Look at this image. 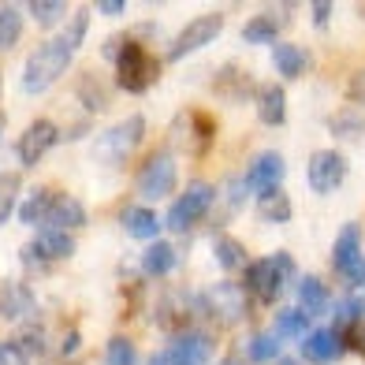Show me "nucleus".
<instances>
[{"mask_svg":"<svg viewBox=\"0 0 365 365\" xmlns=\"http://www.w3.org/2000/svg\"><path fill=\"white\" fill-rule=\"evenodd\" d=\"M71 56H75V48L60 34L41 41L23 63V93L38 97V93H45L48 86H53V82H60V75L71 68Z\"/></svg>","mask_w":365,"mask_h":365,"instance_id":"f257e3e1","label":"nucleus"},{"mask_svg":"<svg viewBox=\"0 0 365 365\" xmlns=\"http://www.w3.org/2000/svg\"><path fill=\"white\" fill-rule=\"evenodd\" d=\"M246 279V291L254 294V302H276L279 294H284V287L294 279V257L287 250H276L269 257H261V261H250V269L242 272Z\"/></svg>","mask_w":365,"mask_h":365,"instance_id":"f03ea898","label":"nucleus"},{"mask_svg":"<svg viewBox=\"0 0 365 365\" xmlns=\"http://www.w3.org/2000/svg\"><path fill=\"white\" fill-rule=\"evenodd\" d=\"M145 138V115H127V120L112 123L105 135L93 138V160L108 164V168H120L135 157V149Z\"/></svg>","mask_w":365,"mask_h":365,"instance_id":"7ed1b4c3","label":"nucleus"},{"mask_svg":"<svg viewBox=\"0 0 365 365\" xmlns=\"http://www.w3.org/2000/svg\"><path fill=\"white\" fill-rule=\"evenodd\" d=\"M202 306H205L209 321L242 324V321H250V313H254V294L246 291V284H239V279H220V284L202 291Z\"/></svg>","mask_w":365,"mask_h":365,"instance_id":"20e7f679","label":"nucleus"},{"mask_svg":"<svg viewBox=\"0 0 365 365\" xmlns=\"http://www.w3.org/2000/svg\"><path fill=\"white\" fill-rule=\"evenodd\" d=\"M160 68H164V60L149 53L142 41L130 38L123 56L115 60V86H120L123 93H145L160 78Z\"/></svg>","mask_w":365,"mask_h":365,"instance_id":"39448f33","label":"nucleus"},{"mask_svg":"<svg viewBox=\"0 0 365 365\" xmlns=\"http://www.w3.org/2000/svg\"><path fill=\"white\" fill-rule=\"evenodd\" d=\"M212 138H217V123L205 108H182L168 127V142L187 157H205Z\"/></svg>","mask_w":365,"mask_h":365,"instance_id":"423d86ee","label":"nucleus"},{"mask_svg":"<svg viewBox=\"0 0 365 365\" xmlns=\"http://www.w3.org/2000/svg\"><path fill=\"white\" fill-rule=\"evenodd\" d=\"M179 187V164L172 149H153L138 168V194L145 202H168Z\"/></svg>","mask_w":365,"mask_h":365,"instance_id":"0eeeda50","label":"nucleus"},{"mask_svg":"<svg viewBox=\"0 0 365 365\" xmlns=\"http://www.w3.org/2000/svg\"><path fill=\"white\" fill-rule=\"evenodd\" d=\"M212 205H217V187L205 182V179H194L190 187L172 202L168 217H164V227L168 231H190L194 224H202L209 217Z\"/></svg>","mask_w":365,"mask_h":365,"instance_id":"6e6552de","label":"nucleus"},{"mask_svg":"<svg viewBox=\"0 0 365 365\" xmlns=\"http://www.w3.org/2000/svg\"><path fill=\"white\" fill-rule=\"evenodd\" d=\"M224 34V15L220 11H209V15H197V19L190 23H182V30L172 38L168 45V53H164V60L168 63H179V60H187L190 53H197V48H205L212 45Z\"/></svg>","mask_w":365,"mask_h":365,"instance_id":"1a4fd4ad","label":"nucleus"},{"mask_svg":"<svg viewBox=\"0 0 365 365\" xmlns=\"http://www.w3.org/2000/svg\"><path fill=\"white\" fill-rule=\"evenodd\" d=\"M331 269L346 287H365V254H361V224H343L331 246Z\"/></svg>","mask_w":365,"mask_h":365,"instance_id":"9d476101","label":"nucleus"},{"mask_svg":"<svg viewBox=\"0 0 365 365\" xmlns=\"http://www.w3.org/2000/svg\"><path fill=\"white\" fill-rule=\"evenodd\" d=\"M346 172H351V164H346L343 153H336V149H317L306 164V182L313 194H331L343 187Z\"/></svg>","mask_w":365,"mask_h":365,"instance_id":"9b49d317","label":"nucleus"},{"mask_svg":"<svg viewBox=\"0 0 365 365\" xmlns=\"http://www.w3.org/2000/svg\"><path fill=\"white\" fill-rule=\"evenodd\" d=\"M0 321L15 328L38 321V298L23 279H0Z\"/></svg>","mask_w":365,"mask_h":365,"instance_id":"f8f14e48","label":"nucleus"},{"mask_svg":"<svg viewBox=\"0 0 365 365\" xmlns=\"http://www.w3.org/2000/svg\"><path fill=\"white\" fill-rule=\"evenodd\" d=\"M287 175V160L284 153H276V149H264V153H257L250 160V168H246V190H250L254 197H264V194H276L279 182H284Z\"/></svg>","mask_w":365,"mask_h":365,"instance_id":"ddd939ff","label":"nucleus"},{"mask_svg":"<svg viewBox=\"0 0 365 365\" xmlns=\"http://www.w3.org/2000/svg\"><path fill=\"white\" fill-rule=\"evenodd\" d=\"M60 127L53 123V120H34L19 138H15V157H19V164L23 168H34V164L48 153L53 145H60Z\"/></svg>","mask_w":365,"mask_h":365,"instance_id":"4468645a","label":"nucleus"},{"mask_svg":"<svg viewBox=\"0 0 365 365\" xmlns=\"http://www.w3.org/2000/svg\"><path fill=\"white\" fill-rule=\"evenodd\" d=\"M164 351L172 354L175 365H209L212 361V336L202 328H182V331H172V339Z\"/></svg>","mask_w":365,"mask_h":365,"instance_id":"2eb2a0df","label":"nucleus"},{"mask_svg":"<svg viewBox=\"0 0 365 365\" xmlns=\"http://www.w3.org/2000/svg\"><path fill=\"white\" fill-rule=\"evenodd\" d=\"M212 93L224 97L227 105H242L254 97V75L239 68V63H224V68L212 75Z\"/></svg>","mask_w":365,"mask_h":365,"instance_id":"dca6fc26","label":"nucleus"},{"mask_svg":"<svg viewBox=\"0 0 365 365\" xmlns=\"http://www.w3.org/2000/svg\"><path fill=\"white\" fill-rule=\"evenodd\" d=\"M343 354H346V343L331 328H313L302 339V361H309V365H331Z\"/></svg>","mask_w":365,"mask_h":365,"instance_id":"f3484780","label":"nucleus"},{"mask_svg":"<svg viewBox=\"0 0 365 365\" xmlns=\"http://www.w3.org/2000/svg\"><path fill=\"white\" fill-rule=\"evenodd\" d=\"M90 224V212H86V205L78 202V197H71V194H56V202H53V209H48V220L41 224V227H60V231H82Z\"/></svg>","mask_w":365,"mask_h":365,"instance_id":"a211bd4d","label":"nucleus"},{"mask_svg":"<svg viewBox=\"0 0 365 365\" xmlns=\"http://www.w3.org/2000/svg\"><path fill=\"white\" fill-rule=\"evenodd\" d=\"M120 227L127 231L130 239H153L157 242V235H160V217L149 205H123L120 209Z\"/></svg>","mask_w":365,"mask_h":365,"instance_id":"6ab92c4d","label":"nucleus"},{"mask_svg":"<svg viewBox=\"0 0 365 365\" xmlns=\"http://www.w3.org/2000/svg\"><path fill=\"white\" fill-rule=\"evenodd\" d=\"M30 246L53 264V261H68L75 254V239L68 235V231H60V227H38L34 231V239H30Z\"/></svg>","mask_w":365,"mask_h":365,"instance_id":"aec40b11","label":"nucleus"},{"mask_svg":"<svg viewBox=\"0 0 365 365\" xmlns=\"http://www.w3.org/2000/svg\"><path fill=\"white\" fill-rule=\"evenodd\" d=\"M298 309L309 321H321L328 313V284L321 276H298Z\"/></svg>","mask_w":365,"mask_h":365,"instance_id":"412c9836","label":"nucleus"},{"mask_svg":"<svg viewBox=\"0 0 365 365\" xmlns=\"http://www.w3.org/2000/svg\"><path fill=\"white\" fill-rule=\"evenodd\" d=\"M284 26H287V15L261 11V15H254V19H246L242 41H250V45H279V30Z\"/></svg>","mask_w":365,"mask_h":365,"instance_id":"4be33fe9","label":"nucleus"},{"mask_svg":"<svg viewBox=\"0 0 365 365\" xmlns=\"http://www.w3.org/2000/svg\"><path fill=\"white\" fill-rule=\"evenodd\" d=\"M309 63H313V56L306 53L302 45H294V41L272 45V68L284 75V78H302L309 71Z\"/></svg>","mask_w":365,"mask_h":365,"instance_id":"5701e85b","label":"nucleus"},{"mask_svg":"<svg viewBox=\"0 0 365 365\" xmlns=\"http://www.w3.org/2000/svg\"><path fill=\"white\" fill-rule=\"evenodd\" d=\"M239 361L246 365H264V361H276L279 358V339L272 331H246L242 343H239Z\"/></svg>","mask_w":365,"mask_h":365,"instance_id":"b1692460","label":"nucleus"},{"mask_svg":"<svg viewBox=\"0 0 365 365\" xmlns=\"http://www.w3.org/2000/svg\"><path fill=\"white\" fill-rule=\"evenodd\" d=\"M75 97H78V105L86 108L90 115L108 108V90H105V78L97 75V71H82L75 78Z\"/></svg>","mask_w":365,"mask_h":365,"instance_id":"393cba45","label":"nucleus"},{"mask_svg":"<svg viewBox=\"0 0 365 365\" xmlns=\"http://www.w3.org/2000/svg\"><path fill=\"white\" fill-rule=\"evenodd\" d=\"M257 120L264 127H284L287 123V93H284V86H261L257 90Z\"/></svg>","mask_w":365,"mask_h":365,"instance_id":"a878e982","label":"nucleus"},{"mask_svg":"<svg viewBox=\"0 0 365 365\" xmlns=\"http://www.w3.org/2000/svg\"><path fill=\"white\" fill-rule=\"evenodd\" d=\"M212 261L220 264L224 272H246L250 269V254H246V246L231 235H217L212 239Z\"/></svg>","mask_w":365,"mask_h":365,"instance_id":"bb28decb","label":"nucleus"},{"mask_svg":"<svg viewBox=\"0 0 365 365\" xmlns=\"http://www.w3.org/2000/svg\"><path fill=\"white\" fill-rule=\"evenodd\" d=\"M328 130H331V138H339V142H358L365 135V108L346 105L339 112H331L328 115Z\"/></svg>","mask_w":365,"mask_h":365,"instance_id":"cd10ccee","label":"nucleus"},{"mask_svg":"<svg viewBox=\"0 0 365 365\" xmlns=\"http://www.w3.org/2000/svg\"><path fill=\"white\" fill-rule=\"evenodd\" d=\"M175 264H179V250L168 239L149 242V250L142 254V272L145 276H168V272H175Z\"/></svg>","mask_w":365,"mask_h":365,"instance_id":"c85d7f7f","label":"nucleus"},{"mask_svg":"<svg viewBox=\"0 0 365 365\" xmlns=\"http://www.w3.org/2000/svg\"><path fill=\"white\" fill-rule=\"evenodd\" d=\"M56 202V190H48V187H34L26 197H23V205H19V220L23 224H34L41 227L48 220V209H53Z\"/></svg>","mask_w":365,"mask_h":365,"instance_id":"c756f323","label":"nucleus"},{"mask_svg":"<svg viewBox=\"0 0 365 365\" xmlns=\"http://www.w3.org/2000/svg\"><path fill=\"white\" fill-rule=\"evenodd\" d=\"M23 205V175L19 172H0V224H8Z\"/></svg>","mask_w":365,"mask_h":365,"instance_id":"7c9ffc66","label":"nucleus"},{"mask_svg":"<svg viewBox=\"0 0 365 365\" xmlns=\"http://www.w3.org/2000/svg\"><path fill=\"white\" fill-rule=\"evenodd\" d=\"M254 209H257V217H261L264 224H287V220L294 217V205H291V197H287L284 190L257 197V202H254Z\"/></svg>","mask_w":365,"mask_h":365,"instance_id":"2f4dec72","label":"nucleus"},{"mask_svg":"<svg viewBox=\"0 0 365 365\" xmlns=\"http://www.w3.org/2000/svg\"><path fill=\"white\" fill-rule=\"evenodd\" d=\"M309 317L302 309H279L276 321H272V336L276 339H306L309 336Z\"/></svg>","mask_w":365,"mask_h":365,"instance_id":"473e14b6","label":"nucleus"},{"mask_svg":"<svg viewBox=\"0 0 365 365\" xmlns=\"http://www.w3.org/2000/svg\"><path fill=\"white\" fill-rule=\"evenodd\" d=\"M26 15H30V19H34L41 30H53V26H60V23H68V4H63V0H30Z\"/></svg>","mask_w":365,"mask_h":365,"instance_id":"72a5a7b5","label":"nucleus"},{"mask_svg":"<svg viewBox=\"0 0 365 365\" xmlns=\"http://www.w3.org/2000/svg\"><path fill=\"white\" fill-rule=\"evenodd\" d=\"M23 38V11L15 4H0V53L15 48Z\"/></svg>","mask_w":365,"mask_h":365,"instance_id":"f704fd0d","label":"nucleus"},{"mask_svg":"<svg viewBox=\"0 0 365 365\" xmlns=\"http://www.w3.org/2000/svg\"><path fill=\"white\" fill-rule=\"evenodd\" d=\"M101 365H138V346L130 336H112L101 351Z\"/></svg>","mask_w":365,"mask_h":365,"instance_id":"c9c22d12","label":"nucleus"},{"mask_svg":"<svg viewBox=\"0 0 365 365\" xmlns=\"http://www.w3.org/2000/svg\"><path fill=\"white\" fill-rule=\"evenodd\" d=\"M15 343H19L26 354H45L48 331H45L41 321H30V324H23V328H15Z\"/></svg>","mask_w":365,"mask_h":365,"instance_id":"e433bc0d","label":"nucleus"},{"mask_svg":"<svg viewBox=\"0 0 365 365\" xmlns=\"http://www.w3.org/2000/svg\"><path fill=\"white\" fill-rule=\"evenodd\" d=\"M86 34H90V11H86V8H78V11L71 15V19L63 23V30H60V38L68 41L71 48H78L82 41H86Z\"/></svg>","mask_w":365,"mask_h":365,"instance_id":"4c0bfd02","label":"nucleus"},{"mask_svg":"<svg viewBox=\"0 0 365 365\" xmlns=\"http://www.w3.org/2000/svg\"><path fill=\"white\" fill-rule=\"evenodd\" d=\"M0 365H30V354L15 339H0Z\"/></svg>","mask_w":365,"mask_h":365,"instance_id":"58836bf2","label":"nucleus"},{"mask_svg":"<svg viewBox=\"0 0 365 365\" xmlns=\"http://www.w3.org/2000/svg\"><path fill=\"white\" fill-rule=\"evenodd\" d=\"M19 257H23V269H26L30 276H45V272H48V261H45V257H41L30 242L23 246V254H19Z\"/></svg>","mask_w":365,"mask_h":365,"instance_id":"ea45409f","label":"nucleus"},{"mask_svg":"<svg viewBox=\"0 0 365 365\" xmlns=\"http://www.w3.org/2000/svg\"><path fill=\"white\" fill-rule=\"evenodd\" d=\"M127 45H130V34H112V38L101 41V56H105L108 63H115V60L123 56V48H127Z\"/></svg>","mask_w":365,"mask_h":365,"instance_id":"a19ab883","label":"nucleus"},{"mask_svg":"<svg viewBox=\"0 0 365 365\" xmlns=\"http://www.w3.org/2000/svg\"><path fill=\"white\" fill-rule=\"evenodd\" d=\"M78 351H82V336H78L75 328H68V331H63V343H60V354L63 358H75Z\"/></svg>","mask_w":365,"mask_h":365,"instance_id":"79ce46f5","label":"nucleus"},{"mask_svg":"<svg viewBox=\"0 0 365 365\" xmlns=\"http://www.w3.org/2000/svg\"><path fill=\"white\" fill-rule=\"evenodd\" d=\"M331 11H336V8H331L328 0H321V4H313V8H309V19H313V26L324 30V26H328V19H331Z\"/></svg>","mask_w":365,"mask_h":365,"instance_id":"37998d69","label":"nucleus"},{"mask_svg":"<svg viewBox=\"0 0 365 365\" xmlns=\"http://www.w3.org/2000/svg\"><path fill=\"white\" fill-rule=\"evenodd\" d=\"M351 101L365 108V68H361V71L351 78Z\"/></svg>","mask_w":365,"mask_h":365,"instance_id":"c03bdc74","label":"nucleus"},{"mask_svg":"<svg viewBox=\"0 0 365 365\" xmlns=\"http://www.w3.org/2000/svg\"><path fill=\"white\" fill-rule=\"evenodd\" d=\"M97 11H101V15H123L127 4H123V0H101V4H97Z\"/></svg>","mask_w":365,"mask_h":365,"instance_id":"a18cd8bd","label":"nucleus"},{"mask_svg":"<svg viewBox=\"0 0 365 365\" xmlns=\"http://www.w3.org/2000/svg\"><path fill=\"white\" fill-rule=\"evenodd\" d=\"M145 365H175V361H172V354H168V351H157V354H149V361H145Z\"/></svg>","mask_w":365,"mask_h":365,"instance_id":"49530a36","label":"nucleus"},{"mask_svg":"<svg viewBox=\"0 0 365 365\" xmlns=\"http://www.w3.org/2000/svg\"><path fill=\"white\" fill-rule=\"evenodd\" d=\"M351 346H354V351H361V354H365V324H361V328L354 331V336H351Z\"/></svg>","mask_w":365,"mask_h":365,"instance_id":"de8ad7c7","label":"nucleus"},{"mask_svg":"<svg viewBox=\"0 0 365 365\" xmlns=\"http://www.w3.org/2000/svg\"><path fill=\"white\" fill-rule=\"evenodd\" d=\"M276 365H298V361H294V358H279Z\"/></svg>","mask_w":365,"mask_h":365,"instance_id":"09e8293b","label":"nucleus"},{"mask_svg":"<svg viewBox=\"0 0 365 365\" xmlns=\"http://www.w3.org/2000/svg\"><path fill=\"white\" fill-rule=\"evenodd\" d=\"M224 365H246V361H239V358H227Z\"/></svg>","mask_w":365,"mask_h":365,"instance_id":"8fccbe9b","label":"nucleus"},{"mask_svg":"<svg viewBox=\"0 0 365 365\" xmlns=\"http://www.w3.org/2000/svg\"><path fill=\"white\" fill-rule=\"evenodd\" d=\"M361 15H365V4H361Z\"/></svg>","mask_w":365,"mask_h":365,"instance_id":"3c124183","label":"nucleus"}]
</instances>
